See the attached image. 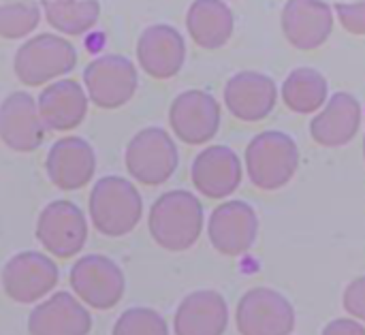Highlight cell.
Here are the masks:
<instances>
[{
  "mask_svg": "<svg viewBox=\"0 0 365 335\" xmlns=\"http://www.w3.org/2000/svg\"><path fill=\"white\" fill-rule=\"evenodd\" d=\"M38 103L28 92H11L0 103V139L15 152H34L45 137Z\"/></svg>",
  "mask_w": 365,
  "mask_h": 335,
  "instance_id": "4fadbf2b",
  "label": "cell"
},
{
  "mask_svg": "<svg viewBox=\"0 0 365 335\" xmlns=\"http://www.w3.org/2000/svg\"><path fill=\"white\" fill-rule=\"evenodd\" d=\"M299 165L297 143L280 130L257 135L246 148V173L261 190H278L291 182Z\"/></svg>",
  "mask_w": 365,
  "mask_h": 335,
  "instance_id": "277c9868",
  "label": "cell"
},
{
  "mask_svg": "<svg viewBox=\"0 0 365 335\" xmlns=\"http://www.w3.org/2000/svg\"><path fill=\"white\" fill-rule=\"evenodd\" d=\"M321 335H365V325L357 319H336L323 329Z\"/></svg>",
  "mask_w": 365,
  "mask_h": 335,
  "instance_id": "f546056e",
  "label": "cell"
},
{
  "mask_svg": "<svg viewBox=\"0 0 365 335\" xmlns=\"http://www.w3.org/2000/svg\"><path fill=\"white\" fill-rule=\"evenodd\" d=\"M41 21V6L34 0L0 2V36L9 41L26 38Z\"/></svg>",
  "mask_w": 365,
  "mask_h": 335,
  "instance_id": "484cf974",
  "label": "cell"
},
{
  "mask_svg": "<svg viewBox=\"0 0 365 335\" xmlns=\"http://www.w3.org/2000/svg\"><path fill=\"white\" fill-rule=\"evenodd\" d=\"M77 64V51L60 34L43 32L26 38L13 58V71L24 86H45L71 73Z\"/></svg>",
  "mask_w": 365,
  "mask_h": 335,
  "instance_id": "3957f363",
  "label": "cell"
},
{
  "mask_svg": "<svg viewBox=\"0 0 365 335\" xmlns=\"http://www.w3.org/2000/svg\"><path fill=\"white\" fill-rule=\"evenodd\" d=\"M282 98L297 113L319 111L327 103V79L317 68H295L282 83Z\"/></svg>",
  "mask_w": 365,
  "mask_h": 335,
  "instance_id": "cb8c5ba5",
  "label": "cell"
},
{
  "mask_svg": "<svg viewBox=\"0 0 365 335\" xmlns=\"http://www.w3.org/2000/svg\"><path fill=\"white\" fill-rule=\"evenodd\" d=\"M45 171L60 190H79L94 177L96 156L92 145L81 137L58 139L47 154Z\"/></svg>",
  "mask_w": 365,
  "mask_h": 335,
  "instance_id": "5bb4252c",
  "label": "cell"
},
{
  "mask_svg": "<svg viewBox=\"0 0 365 335\" xmlns=\"http://www.w3.org/2000/svg\"><path fill=\"white\" fill-rule=\"evenodd\" d=\"M195 188L210 199H225L237 190L242 182V163L227 145L205 148L190 169Z\"/></svg>",
  "mask_w": 365,
  "mask_h": 335,
  "instance_id": "d6986e66",
  "label": "cell"
},
{
  "mask_svg": "<svg viewBox=\"0 0 365 335\" xmlns=\"http://www.w3.org/2000/svg\"><path fill=\"white\" fill-rule=\"evenodd\" d=\"M58 265L43 252L24 250L2 267V289L17 304H34L53 291L58 284Z\"/></svg>",
  "mask_w": 365,
  "mask_h": 335,
  "instance_id": "30bf717a",
  "label": "cell"
},
{
  "mask_svg": "<svg viewBox=\"0 0 365 335\" xmlns=\"http://www.w3.org/2000/svg\"><path fill=\"white\" fill-rule=\"evenodd\" d=\"M276 98L278 90L274 79L257 71H242L225 86L227 109L244 122H259L267 118Z\"/></svg>",
  "mask_w": 365,
  "mask_h": 335,
  "instance_id": "ac0fdd59",
  "label": "cell"
},
{
  "mask_svg": "<svg viewBox=\"0 0 365 335\" xmlns=\"http://www.w3.org/2000/svg\"><path fill=\"white\" fill-rule=\"evenodd\" d=\"M71 287L75 295L92 310H111L126 291L124 272L105 254H86L71 267Z\"/></svg>",
  "mask_w": 365,
  "mask_h": 335,
  "instance_id": "8992f818",
  "label": "cell"
},
{
  "mask_svg": "<svg viewBox=\"0 0 365 335\" xmlns=\"http://www.w3.org/2000/svg\"><path fill=\"white\" fill-rule=\"evenodd\" d=\"M135 64L118 53L92 60L83 71V88L88 98L101 109H118L126 105L137 90Z\"/></svg>",
  "mask_w": 365,
  "mask_h": 335,
  "instance_id": "9c48e42d",
  "label": "cell"
},
{
  "mask_svg": "<svg viewBox=\"0 0 365 335\" xmlns=\"http://www.w3.org/2000/svg\"><path fill=\"white\" fill-rule=\"evenodd\" d=\"M361 126V105L353 94L338 92L310 122V135L325 148H340L349 143Z\"/></svg>",
  "mask_w": 365,
  "mask_h": 335,
  "instance_id": "7402d4cb",
  "label": "cell"
},
{
  "mask_svg": "<svg viewBox=\"0 0 365 335\" xmlns=\"http://www.w3.org/2000/svg\"><path fill=\"white\" fill-rule=\"evenodd\" d=\"M178 148L171 135L163 128L148 126L139 130L126 145L124 163L128 173L145 184H165L178 169Z\"/></svg>",
  "mask_w": 365,
  "mask_h": 335,
  "instance_id": "5b68a950",
  "label": "cell"
},
{
  "mask_svg": "<svg viewBox=\"0 0 365 335\" xmlns=\"http://www.w3.org/2000/svg\"><path fill=\"white\" fill-rule=\"evenodd\" d=\"M111 335H169L167 321L152 308H130L120 314Z\"/></svg>",
  "mask_w": 365,
  "mask_h": 335,
  "instance_id": "4316f807",
  "label": "cell"
},
{
  "mask_svg": "<svg viewBox=\"0 0 365 335\" xmlns=\"http://www.w3.org/2000/svg\"><path fill=\"white\" fill-rule=\"evenodd\" d=\"M334 28V11L325 0H287L282 9V30L297 49L323 45Z\"/></svg>",
  "mask_w": 365,
  "mask_h": 335,
  "instance_id": "2e32d148",
  "label": "cell"
},
{
  "mask_svg": "<svg viewBox=\"0 0 365 335\" xmlns=\"http://www.w3.org/2000/svg\"><path fill=\"white\" fill-rule=\"evenodd\" d=\"M340 24L353 32V34H365V0L357 2H338L336 6Z\"/></svg>",
  "mask_w": 365,
  "mask_h": 335,
  "instance_id": "83f0119b",
  "label": "cell"
},
{
  "mask_svg": "<svg viewBox=\"0 0 365 335\" xmlns=\"http://www.w3.org/2000/svg\"><path fill=\"white\" fill-rule=\"evenodd\" d=\"M148 227L152 239L160 248L184 252L197 244L203 231L201 201L188 190H169L154 201Z\"/></svg>",
  "mask_w": 365,
  "mask_h": 335,
  "instance_id": "6da1fadb",
  "label": "cell"
},
{
  "mask_svg": "<svg viewBox=\"0 0 365 335\" xmlns=\"http://www.w3.org/2000/svg\"><path fill=\"white\" fill-rule=\"evenodd\" d=\"M364 156H365V141H364Z\"/></svg>",
  "mask_w": 365,
  "mask_h": 335,
  "instance_id": "4dcf8cb0",
  "label": "cell"
},
{
  "mask_svg": "<svg viewBox=\"0 0 365 335\" xmlns=\"http://www.w3.org/2000/svg\"><path fill=\"white\" fill-rule=\"evenodd\" d=\"M342 306H344V310H346L353 319L361 321L365 325V276L355 278V280L346 287L344 297H342Z\"/></svg>",
  "mask_w": 365,
  "mask_h": 335,
  "instance_id": "f1b7e54d",
  "label": "cell"
},
{
  "mask_svg": "<svg viewBox=\"0 0 365 335\" xmlns=\"http://www.w3.org/2000/svg\"><path fill=\"white\" fill-rule=\"evenodd\" d=\"M173 133L190 145L207 143L220 124V107L216 98L201 90H186L173 103L169 111Z\"/></svg>",
  "mask_w": 365,
  "mask_h": 335,
  "instance_id": "7c38bea8",
  "label": "cell"
},
{
  "mask_svg": "<svg viewBox=\"0 0 365 335\" xmlns=\"http://www.w3.org/2000/svg\"><path fill=\"white\" fill-rule=\"evenodd\" d=\"M235 323L240 335H291L295 308L282 293L257 287L237 302Z\"/></svg>",
  "mask_w": 365,
  "mask_h": 335,
  "instance_id": "52a82bcc",
  "label": "cell"
},
{
  "mask_svg": "<svg viewBox=\"0 0 365 335\" xmlns=\"http://www.w3.org/2000/svg\"><path fill=\"white\" fill-rule=\"evenodd\" d=\"M186 28L197 45L218 49L233 32V13L222 0H195L186 15Z\"/></svg>",
  "mask_w": 365,
  "mask_h": 335,
  "instance_id": "603a6c76",
  "label": "cell"
},
{
  "mask_svg": "<svg viewBox=\"0 0 365 335\" xmlns=\"http://www.w3.org/2000/svg\"><path fill=\"white\" fill-rule=\"evenodd\" d=\"M92 316L81 299L71 293H53L28 316V335H88Z\"/></svg>",
  "mask_w": 365,
  "mask_h": 335,
  "instance_id": "9a60e30c",
  "label": "cell"
},
{
  "mask_svg": "<svg viewBox=\"0 0 365 335\" xmlns=\"http://www.w3.org/2000/svg\"><path fill=\"white\" fill-rule=\"evenodd\" d=\"M186 58L182 34L169 24H154L145 28L137 41V60L141 68L154 79L173 77Z\"/></svg>",
  "mask_w": 365,
  "mask_h": 335,
  "instance_id": "e0dca14e",
  "label": "cell"
},
{
  "mask_svg": "<svg viewBox=\"0 0 365 335\" xmlns=\"http://www.w3.org/2000/svg\"><path fill=\"white\" fill-rule=\"evenodd\" d=\"M257 212L244 201H227L218 205L210 216V242L225 257H240L248 252L257 242Z\"/></svg>",
  "mask_w": 365,
  "mask_h": 335,
  "instance_id": "8fae6325",
  "label": "cell"
},
{
  "mask_svg": "<svg viewBox=\"0 0 365 335\" xmlns=\"http://www.w3.org/2000/svg\"><path fill=\"white\" fill-rule=\"evenodd\" d=\"M227 327L229 306L216 291H195L186 295L173 316L175 335H222Z\"/></svg>",
  "mask_w": 365,
  "mask_h": 335,
  "instance_id": "ffe728a7",
  "label": "cell"
},
{
  "mask_svg": "<svg viewBox=\"0 0 365 335\" xmlns=\"http://www.w3.org/2000/svg\"><path fill=\"white\" fill-rule=\"evenodd\" d=\"M88 210L98 233L107 237H122L139 225L143 199L133 182L120 175H107L94 184Z\"/></svg>",
  "mask_w": 365,
  "mask_h": 335,
  "instance_id": "7a4b0ae2",
  "label": "cell"
},
{
  "mask_svg": "<svg viewBox=\"0 0 365 335\" xmlns=\"http://www.w3.org/2000/svg\"><path fill=\"white\" fill-rule=\"evenodd\" d=\"M41 9L49 26L68 36L88 32L101 15L98 0H41Z\"/></svg>",
  "mask_w": 365,
  "mask_h": 335,
  "instance_id": "d4e9b609",
  "label": "cell"
},
{
  "mask_svg": "<svg viewBox=\"0 0 365 335\" xmlns=\"http://www.w3.org/2000/svg\"><path fill=\"white\" fill-rule=\"evenodd\" d=\"M88 92L75 79H56L38 94V111L49 130H73L88 113Z\"/></svg>",
  "mask_w": 365,
  "mask_h": 335,
  "instance_id": "44dd1931",
  "label": "cell"
},
{
  "mask_svg": "<svg viewBox=\"0 0 365 335\" xmlns=\"http://www.w3.org/2000/svg\"><path fill=\"white\" fill-rule=\"evenodd\" d=\"M36 239L56 259H71L86 246L88 220L73 201H51L38 214Z\"/></svg>",
  "mask_w": 365,
  "mask_h": 335,
  "instance_id": "ba28073f",
  "label": "cell"
}]
</instances>
